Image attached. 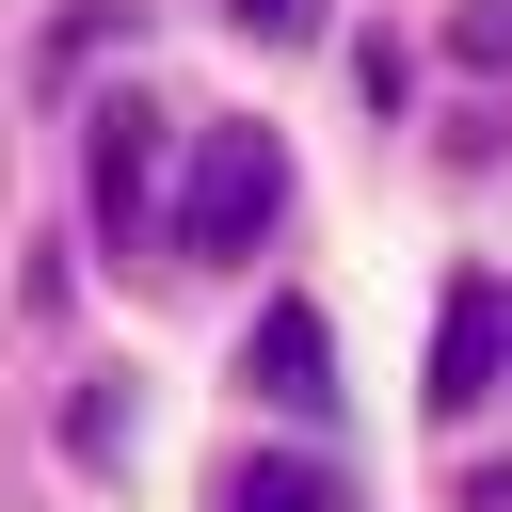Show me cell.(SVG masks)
Here are the masks:
<instances>
[{
  "label": "cell",
  "mask_w": 512,
  "mask_h": 512,
  "mask_svg": "<svg viewBox=\"0 0 512 512\" xmlns=\"http://www.w3.org/2000/svg\"><path fill=\"white\" fill-rule=\"evenodd\" d=\"M240 384H256L272 416H336V320H320V304H256Z\"/></svg>",
  "instance_id": "obj_4"
},
{
  "label": "cell",
  "mask_w": 512,
  "mask_h": 512,
  "mask_svg": "<svg viewBox=\"0 0 512 512\" xmlns=\"http://www.w3.org/2000/svg\"><path fill=\"white\" fill-rule=\"evenodd\" d=\"M496 384H512V288L464 272V288L432 304V416H480Z\"/></svg>",
  "instance_id": "obj_3"
},
{
  "label": "cell",
  "mask_w": 512,
  "mask_h": 512,
  "mask_svg": "<svg viewBox=\"0 0 512 512\" xmlns=\"http://www.w3.org/2000/svg\"><path fill=\"white\" fill-rule=\"evenodd\" d=\"M224 512H352V480L320 448H240L224 464Z\"/></svg>",
  "instance_id": "obj_5"
},
{
  "label": "cell",
  "mask_w": 512,
  "mask_h": 512,
  "mask_svg": "<svg viewBox=\"0 0 512 512\" xmlns=\"http://www.w3.org/2000/svg\"><path fill=\"white\" fill-rule=\"evenodd\" d=\"M240 32H320V0H224Z\"/></svg>",
  "instance_id": "obj_6"
},
{
  "label": "cell",
  "mask_w": 512,
  "mask_h": 512,
  "mask_svg": "<svg viewBox=\"0 0 512 512\" xmlns=\"http://www.w3.org/2000/svg\"><path fill=\"white\" fill-rule=\"evenodd\" d=\"M288 224V144L256 112H208L192 160H176V208H160V256H256Z\"/></svg>",
  "instance_id": "obj_1"
},
{
  "label": "cell",
  "mask_w": 512,
  "mask_h": 512,
  "mask_svg": "<svg viewBox=\"0 0 512 512\" xmlns=\"http://www.w3.org/2000/svg\"><path fill=\"white\" fill-rule=\"evenodd\" d=\"M96 240L160 272V112H144V96L96 112Z\"/></svg>",
  "instance_id": "obj_2"
}]
</instances>
